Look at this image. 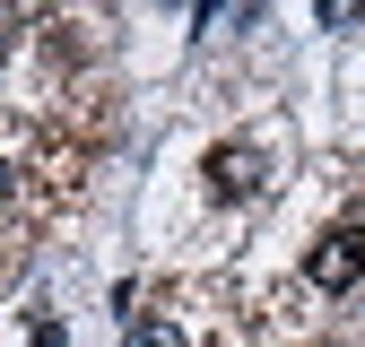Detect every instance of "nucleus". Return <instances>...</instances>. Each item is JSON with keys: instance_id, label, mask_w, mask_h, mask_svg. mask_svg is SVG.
<instances>
[{"instance_id": "nucleus-1", "label": "nucleus", "mask_w": 365, "mask_h": 347, "mask_svg": "<svg viewBox=\"0 0 365 347\" xmlns=\"http://www.w3.org/2000/svg\"><path fill=\"white\" fill-rule=\"evenodd\" d=\"M304 269H313V287H322V295H348V287L365 278V226H331L322 243H313Z\"/></svg>"}, {"instance_id": "nucleus-2", "label": "nucleus", "mask_w": 365, "mask_h": 347, "mask_svg": "<svg viewBox=\"0 0 365 347\" xmlns=\"http://www.w3.org/2000/svg\"><path fill=\"white\" fill-rule=\"evenodd\" d=\"M261 174H269V165H261V148H244V139L209 148V191H217V200H252Z\"/></svg>"}, {"instance_id": "nucleus-3", "label": "nucleus", "mask_w": 365, "mask_h": 347, "mask_svg": "<svg viewBox=\"0 0 365 347\" xmlns=\"http://www.w3.org/2000/svg\"><path fill=\"white\" fill-rule=\"evenodd\" d=\"M122 347H182V330H174V321H130Z\"/></svg>"}, {"instance_id": "nucleus-4", "label": "nucleus", "mask_w": 365, "mask_h": 347, "mask_svg": "<svg viewBox=\"0 0 365 347\" xmlns=\"http://www.w3.org/2000/svg\"><path fill=\"white\" fill-rule=\"evenodd\" d=\"M322 26H365V0H322Z\"/></svg>"}, {"instance_id": "nucleus-5", "label": "nucleus", "mask_w": 365, "mask_h": 347, "mask_svg": "<svg viewBox=\"0 0 365 347\" xmlns=\"http://www.w3.org/2000/svg\"><path fill=\"white\" fill-rule=\"evenodd\" d=\"M0 200H9V165H0Z\"/></svg>"}]
</instances>
